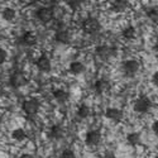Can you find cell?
<instances>
[{"mask_svg": "<svg viewBox=\"0 0 158 158\" xmlns=\"http://www.w3.org/2000/svg\"><path fill=\"white\" fill-rule=\"evenodd\" d=\"M82 31L85 32V33H87V34H95V33H98L99 31H100V23H99V20L98 19H95V18H86L84 22H82Z\"/></svg>", "mask_w": 158, "mask_h": 158, "instance_id": "obj_1", "label": "cell"}, {"mask_svg": "<svg viewBox=\"0 0 158 158\" xmlns=\"http://www.w3.org/2000/svg\"><path fill=\"white\" fill-rule=\"evenodd\" d=\"M152 108V101L147 96H140L139 99H137V101L134 102V110L139 114H146L151 110Z\"/></svg>", "mask_w": 158, "mask_h": 158, "instance_id": "obj_2", "label": "cell"}, {"mask_svg": "<svg viewBox=\"0 0 158 158\" xmlns=\"http://www.w3.org/2000/svg\"><path fill=\"white\" fill-rule=\"evenodd\" d=\"M96 55L100 60L102 61H106L111 57H115L116 56V49L114 47H110V46H106V44H104V46H99L96 48Z\"/></svg>", "mask_w": 158, "mask_h": 158, "instance_id": "obj_3", "label": "cell"}, {"mask_svg": "<svg viewBox=\"0 0 158 158\" xmlns=\"http://www.w3.org/2000/svg\"><path fill=\"white\" fill-rule=\"evenodd\" d=\"M55 15V9L53 8H41L37 10V18L43 22V23H48L53 19Z\"/></svg>", "mask_w": 158, "mask_h": 158, "instance_id": "obj_4", "label": "cell"}, {"mask_svg": "<svg viewBox=\"0 0 158 158\" xmlns=\"http://www.w3.org/2000/svg\"><path fill=\"white\" fill-rule=\"evenodd\" d=\"M139 69H140V63L135 60H129L123 63V70H124L125 75H128V76L135 75L139 71Z\"/></svg>", "mask_w": 158, "mask_h": 158, "instance_id": "obj_5", "label": "cell"}, {"mask_svg": "<svg viewBox=\"0 0 158 158\" xmlns=\"http://www.w3.org/2000/svg\"><path fill=\"white\" fill-rule=\"evenodd\" d=\"M23 110L28 115H34L39 110V102L35 99H29L23 102Z\"/></svg>", "mask_w": 158, "mask_h": 158, "instance_id": "obj_6", "label": "cell"}, {"mask_svg": "<svg viewBox=\"0 0 158 158\" xmlns=\"http://www.w3.org/2000/svg\"><path fill=\"white\" fill-rule=\"evenodd\" d=\"M27 82H28L27 77H25L24 73H22V72H15V73H13V76L10 77V85L13 87H15V89L24 86Z\"/></svg>", "mask_w": 158, "mask_h": 158, "instance_id": "obj_7", "label": "cell"}, {"mask_svg": "<svg viewBox=\"0 0 158 158\" xmlns=\"http://www.w3.org/2000/svg\"><path fill=\"white\" fill-rule=\"evenodd\" d=\"M101 140V134L99 130H91L86 134V144L87 146H98Z\"/></svg>", "mask_w": 158, "mask_h": 158, "instance_id": "obj_8", "label": "cell"}, {"mask_svg": "<svg viewBox=\"0 0 158 158\" xmlns=\"http://www.w3.org/2000/svg\"><path fill=\"white\" fill-rule=\"evenodd\" d=\"M105 116L114 122H120L123 118V111L118 108H108L106 111H105Z\"/></svg>", "mask_w": 158, "mask_h": 158, "instance_id": "obj_9", "label": "cell"}, {"mask_svg": "<svg viewBox=\"0 0 158 158\" xmlns=\"http://www.w3.org/2000/svg\"><path fill=\"white\" fill-rule=\"evenodd\" d=\"M37 67L43 71V72H48L51 70V61L47 56H41L37 60Z\"/></svg>", "mask_w": 158, "mask_h": 158, "instance_id": "obj_10", "label": "cell"}, {"mask_svg": "<svg viewBox=\"0 0 158 158\" xmlns=\"http://www.w3.org/2000/svg\"><path fill=\"white\" fill-rule=\"evenodd\" d=\"M95 90L98 94H105L110 90V82L108 80H99L95 84Z\"/></svg>", "mask_w": 158, "mask_h": 158, "instance_id": "obj_11", "label": "cell"}, {"mask_svg": "<svg viewBox=\"0 0 158 158\" xmlns=\"http://www.w3.org/2000/svg\"><path fill=\"white\" fill-rule=\"evenodd\" d=\"M56 41L57 42H60V43H70V41H71V35H70V33L67 32V31H58L57 33H56Z\"/></svg>", "mask_w": 158, "mask_h": 158, "instance_id": "obj_12", "label": "cell"}, {"mask_svg": "<svg viewBox=\"0 0 158 158\" xmlns=\"http://www.w3.org/2000/svg\"><path fill=\"white\" fill-rule=\"evenodd\" d=\"M111 5H113V9L115 11L120 13V11H124L129 6V3L127 2V0H115V2L111 3Z\"/></svg>", "mask_w": 158, "mask_h": 158, "instance_id": "obj_13", "label": "cell"}, {"mask_svg": "<svg viewBox=\"0 0 158 158\" xmlns=\"http://www.w3.org/2000/svg\"><path fill=\"white\" fill-rule=\"evenodd\" d=\"M23 43L27 46H34L37 43V35L32 32H27L23 35Z\"/></svg>", "mask_w": 158, "mask_h": 158, "instance_id": "obj_14", "label": "cell"}, {"mask_svg": "<svg viewBox=\"0 0 158 158\" xmlns=\"http://www.w3.org/2000/svg\"><path fill=\"white\" fill-rule=\"evenodd\" d=\"M53 96H55V99H56L57 101L64 102V101L69 100L70 94L66 93V91H63V90H55V91H53Z\"/></svg>", "mask_w": 158, "mask_h": 158, "instance_id": "obj_15", "label": "cell"}, {"mask_svg": "<svg viewBox=\"0 0 158 158\" xmlns=\"http://www.w3.org/2000/svg\"><path fill=\"white\" fill-rule=\"evenodd\" d=\"M49 135L53 138V139H60V138L63 137V129H62L60 125H53V127L51 128Z\"/></svg>", "mask_w": 158, "mask_h": 158, "instance_id": "obj_16", "label": "cell"}, {"mask_svg": "<svg viewBox=\"0 0 158 158\" xmlns=\"http://www.w3.org/2000/svg\"><path fill=\"white\" fill-rule=\"evenodd\" d=\"M128 143L131 144V146H139L140 144V134L139 133H129L127 135Z\"/></svg>", "mask_w": 158, "mask_h": 158, "instance_id": "obj_17", "label": "cell"}, {"mask_svg": "<svg viewBox=\"0 0 158 158\" xmlns=\"http://www.w3.org/2000/svg\"><path fill=\"white\" fill-rule=\"evenodd\" d=\"M70 71L72 72V73H81V72H84L85 71V66L81 63V62H72L71 64H70Z\"/></svg>", "mask_w": 158, "mask_h": 158, "instance_id": "obj_18", "label": "cell"}, {"mask_svg": "<svg viewBox=\"0 0 158 158\" xmlns=\"http://www.w3.org/2000/svg\"><path fill=\"white\" fill-rule=\"evenodd\" d=\"M123 37L125 39H134L137 37V31L134 27H128L123 31Z\"/></svg>", "mask_w": 158, "mask_h": 158, "instance_id": "obj_19", "label": "cell"}, {"mask_svg": "<svg viewBox=\"0 0 158 158\" xmlns=\"http://www.w3.org/2000/svg\"><path fill=\"white\" fill-rule=\"evenodd\" d=\"M11 137L14 138L15 140H18V142H22V140H24L25 139V137H27V134H25V131L23 130V129H15V130H13V133H11Z\"/></svg>", "mask_w": 158, "mask_h": 158, "instance_id": "obj_20", "label": "cell"}, {"mask_svg": "<svg viewBox=\"0 0 158 158\" xmlns=\"http://www.w3.org/2000/svg\"><path fill=\"white\" fill-rule=\"evenodd\" d=\"M3 18L5 20H13L15 18V10L14 9H11V8H6L4 11H3Z\"/></svg>", "mask_w": 158, "mask_h": 158, "instance_id": "obj_21", "label": "cell"}, {"mask_svg": "<svg viewBox=\"0 0 158 158\" xmlns=\"http://www.w3.org/2000/svg\"><path fill=\"white\" fill-rule=\"evenodd\" d=\"M77 113H78V116L82 118V119H85V118H87L90 115L91 110H90V108L87 106V105H81V106L78 108V111Z\"/></svg>", "mask_w": 158, "mask_h": 158, "instance_id": "obj_22", "label": "cell"}, {"mask_svg": "<svg viewBox=\"0 0 158 158\" xmlns=\"http://www.w3.org/2000/svg\"><path fill=\"white\" fill-rule=\"evenodd\" d=\"M147 17L153 22L158 24V10L157 9H149L147 10Z\"/></svg>", "mask_w": 158, "mask_h": 158, "instance_id": "obj_23", "label": "cell"}, {"mask_svg": "<svg viewBox=\"0 0 158 158\" xmlns=\"http://www.w3.org/2000/svg\"><path fill=\"white\" fill-rule=\"evenodd\" d=\"M60 158H76V157H75V153H73L72 151L66 149V151H63V152H62V154H61V157H60Z\"/></svg>", "mask_w": 158, "mask_h": 158, "instance_id": "obj_24", "label": "cell"}, {"mask_svg": "<svg viewBox=\"0 0 158 158\" xmlns=\"http://www.w3.org/2000/svg\"><path fill=\"white\" fill-rule=\"evenodd\" d=\"M69 5H70L71 9L76 10L77 8L81 6V2H80V0H71V2H69Z\"/></svg>", "mask_w": 158, "mask_h": 158, "instance_id": "obj_25", "label": "cell"}, {"mask_svg": "<svg viewBox=\"0 0 158 158\" xmlns=\"http://www.w3.org/2000/svg\"><path fill=\"white\" fill-rule=\"evenodd\" d=\"M6 56H8L6 51H5V49H3V48H0V64L4 63V62L6 61Z\"/></svg>", "mask_w": 158, "mask_h": 158, "instance_id": "obj_26", "label": "cell"}, {"mask_svg": "<svg viewBox=\"0 0 158 158\" xmlns=\"http://www.w3.org/2000/svg\"><path fill=\"white\" fill-rule=\"evenodd\" d=\"M152 82L158 87V71L153 73V76H152Z\"/></svg>", "mask_w": 158, "mask_h": 158, "instance_id": "obj_27", "label": "cell"}, {"mask_svg": "<svg viewBox=\"0 0 158 158\" xmlns=\"http://www.w3.org/2000/svg\"><path fill=\"white\" fill-rule=\"evenodd\" d=\"M152 129H153V131H154V134H157V135H158V120L153 123V125H152Z\"/></svg>", "mask_w": 158, "mask_h": 158, "instance_id": "obj_28", "label": "cell"}, {"mask_svg": "<svg viewBox=\"0 0 158 158\" xmlns=\"http://www.w3.org/2000/svg\"><path fill=\"white\" fill-rule=\"evenodd\" d=\"M20 158H33V156L32 154H23V156H20Z\"/></svg>", "mask_w": 158, "mask_h": 158, "instance_id": "obj_29", "label": "cell"}, {"mask_svg": "<svg viewBox=\"0 0 158 158\" xmlns=\"http://www.w3.org/2000/svg\"><path fill=\"white\" fill-rule=\"evenodd\" d=\"M106 158H116V157H115L113 153H108V154H106Z\"/></svg>", "mask_w": 158, "mask_h": 158, "instance_id": "obj_30", "label": "cell"}, {"mask_svg": "<svg viewBox=\"0 0 158 158\" xmlns=\"http://www.w3.org/2000/svg\"><path fill=\"white\" fill-rule=\"evenodd\" d=\"M154 52L157 53V56H158V42L156 43V46H154Z\"/></svg>", "mask_w": 158, "mask_h": 158, "instance_id": "obj_31", "label": "cell"}, {"mask_svg": "<svg viewBox=\"0 0 158 158\" xmlns=\"http://www.w3.org/2000/svg\"><path fill=\"white\" fill-rule=\"evenodd\" d=\"M157 158H158V156H157Z\"/></svg>", "mask_w": 158, "mask_h": 158, "instance_id": "obj_32", "label": "cell"}]
</instances>
